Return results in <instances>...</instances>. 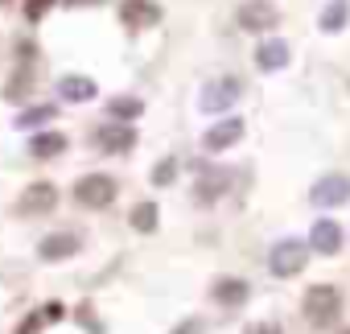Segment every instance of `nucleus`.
Wrapping results in <instances>:
<instances>
[{"label":"nucleus","mask_w":350,"mask_h":334,"mask_svg":"<svg viewBox=\"0 0 350 334\" xmlns=\"http://www.w3.org/2000/svg\"><path fill=\"white\" fill-rule=\"evenodd\" d=\"M309 198H313L317 207H346V203H350V178H346V174H325V178L313 182Z\"/></svg>","instance_id":"39448f33"},{"label":"nucleus","mask_w":350,"mask_h":334,"mask_svg":"<svg viewBox=\"0 0 350 334\" xmlns=\"http://www.w3.org/2000/svg\"><path fill=\"white\" fill-rule=\"evenodd\" d=\"M75 198H79L83 207H91V211L111 207V203H116V178H107V174H87V178H79Z\"/></svg>","instance_id":"f03ea898"},{"label":"nucleus","mask_w":350,"mask_h":334,"mask_svg":"<svg viewBox=\"0 0 350 334\" xmlns=\"http://www.w3.org/2000/svg\"><path fill=\"white\" fill-rule=\"evenodd\" d=\"M235 21H239V29H247V34H264V29H272V25L280 21V13H276L272 0H243L239 13H235Z\"/></svg>","instance_id":"7ed1b4c3"},{"label":"nucleus","mask_w":350,"mask_h":334,"mask_svg":"<svg viewBox=\"0 0 350 334\" xmlns=\"http://www.w3.org/2000/svg\"><path fill=\"white\" fill-rule=\"evenodd\" d=\"M346 21H350V0H329L325 13H321V29L338 34V29H346Z\"/></svg>","instance_id":"a211bd4d"},{"label":"nucleus","mask_w":350,"mask_h":334,"mask_svg":"<svg viewBox=\"0 0 350 334\" xmlns=\"http://www.w3.org/2000/svg\"><path fill=\"white\" fill-rule=\"evenodd\" d=\"M120 17H124V25H132V29H148V25L161 21V9L152 5V0H124V5H120Z\"/></svg>","instance_id":"9d476101"},{"label":"nucleus","mask_w":350,"mask_h":334,"mask_svg":"<svg viewBox=\"0 0 350 334\" xmlns=\"http://www.w3.org/2000/svg\"><path fill=\"white\" fill-rule=\"evenodd\" d=\"M42 326H46V318H42V313H29V318H25V326H17V334H38Z\"/></svg>","instance_id":"a878e982"},{"label":"nucleus","mask_w":350,"mask_h":334,"mask_svg":"<svg viewBox=\"0 0 350 334\" xmlns=\"http://www.w3.org/2000/svg\"><path fill=\"white\" fill-rule=\"evenodd\" d=\"M50 5H54V0H29V5H25V17H29V21H42V13H46Z\"/></svg>","instance_id":"b1692460"},{"label":"nucleus","mask_w":350,"mask_h":334,"mask_svg":"<svg viewBox=\"0 0 350 334\" xmlns=\"http://www.w3.org/2000/svg\"><path fill=\"white\" fill-rule=\"evenodd\" d=\"M62 313H66V305H62V301H50V305L42 309V318H46V322H58Z\"/></svg>","instance_id":"bb28decb"},{"label":"nucleus","mask_w":350,"mask_h":334,"mask_svg":"<svg viewBox=\"0 0 350 334\" xmlns=\"http://www.w3.org/2000/svg\"><path fill=\"white\" fill-rule=\"evenodd\" d=\"M247 334H280V326H276V322H260V326H252Z\"/></svg>","instance_id":"cd10ccee"},{"label":"nucleus","mask_w":350,"mask_h":334,"mask_svg":"<svg viewBox=\"0 0 350 334\" xmlns=\"http://www.w3.org/2000/svg\"><path fill=\"white\" fill-rule=\"evenodd\" d=\"M79 252V235L75 231H54V235H46L42 244H38V256L42 260H66V256H75Z\"/></svg>","instance_id":"f8f14e48"},{"label":"nucleus","mask_w":350,"mask_h":334,"mask_svg":"<svg viewBox=\"0 0 350 334\" xmlns=\"http://www.w3.org/2000/svg\"><path fill=\"white\" fill-rule=\"evenodd\" d=\"M227 186H231V174H227V170H206V174L198 178V198H202V203H215Z\"/></svg>","instance_id":"2eb2a0df"},{"label":"nucleus","mask_w":350,"mask_h":334,"mask_svg":"<svg viewBox=\"0 0 350 334\" xmlns=\"http://www.w3.org/2000/svg\"><path fill=\"white\" fill-rule=\"evenodd\" d=\"M95 79H87V75H66V79H58V95L66 99V103H91L95 99Z\"/></svg>","instance_id":"ddd939ff"},{"label":"nucleus","mask_w":350,"mask_h":334,"mask_svg":"<svg viewBox=\"0 0 350 334\" xmlns=\"http://www.w3.org/2000/svg\"><path fill=\"white\" fill-rule=\"evenodd\" d=\"M29 153H33L38 161H50V157H58V153H66V136H62V132H42V136H33V144H29Z\"/></svg>","instance_id":"dca6fc26"},{"label":"nucleus","mask_w":350,"mask_h":334,"mask_svg":"<svg viewBox=\"0 0 350 334\" xmlns=\"http://www.w3.org/2000/svg\"><path fill=\"white\" fill-rule=\"evenodd\" d=\"M239 136H243V120H239V116H227V120H219L215 128H206L202 144H206L211 153H223V149H231Z\"/></svg>","instance_id":"0eeeda50"},{"label":"nucleus","mask_w":350,"mask_h":334,"mask_svg":"<svg viewBox=\"0 0 350 334\" xmlns=\"http://www.w3.org/2000/svg\"><path fill=\"white\" fill-rule=\"evenodd\" d=\"M305 244L301 240H280L276 248H272V256H268V268L276 272V277H297L301 268H305Z\"/></svg>","instance_id":"20e7f679"},{"label":"nucleus","mask_w":350,"mask_h":334,"mask_svg":"<svg viewBox=\"0 0 350 334\" xmlns=\"http://www.w3.org/2000/svg\"><path fill=\"white\" fill-rule=\"evenodd\" d=\"M256 62H260V70H284L288 66V42H280V38L264 42L256 50Z\"/></svg>","instance_id":"4468645a"},{"label":"nucleus","mask_w":350,"mask_h":334,"mask_svg":"<svg viewBox=\"0 0 350 334\" xmlns=\"http://www.w3.org/2000/svg\"><path fill=\"white\" fill-rule=\"evenodd\" d=\"M215 301H223V305H243V301H247V285H243L239 277H223V281H215Z\"/></svg>","instance_id":"f3484780"},{"label":"nucleus","mask_w":350,"mask_h":334,"mask_svg":"<svg viewBox=\"0 0 350 334\" xmlns=\"http://www.w3.org/2000/svg\"><path fill=\"white\" fill-rule=\"evenodd\" d=\"M169 334H202V322H198V318H186V322H178V326H173Z\"/></svg>","instance_id":"393cba45"},{"label":"nucleus","mask_w":350,"mask_h":334,"mask_svg":"<svg viewBox=\"0 0 350 334\" xmlns=\"http://www.w3.org/2000/svg\"><path fill=\"white\" fill-rule=\"evenodd\" d=\"M338 309H342V293H338L334 285H313V289L305 293V318H309L313 326H329V322L338 318Z\"/></svg>","instance_id":"f257e3e1"},{"label":"nucleus","mask_w":350,"mask_h":334,"mask_svg":"<svg viewBox=\"0 0 350 334\" xmlns=\"http://www.w3.org/2000/svg\"><path fill=\"white\" fill-rule=\"evenodd\" d=\"M173 174H178V161L165 157V161L157 165V170H152V182H157V186H169V182H173Z\"/></svg>","instance_id":"4be33fe9"},{"label":"nucleus","mask_w":350,"mask_h":334,"mask_svg":"<svg viewBox=\"0 0 350 334\" xmlns=\"http://www.w3.org/2000/svg\"><path fill=\"white\" fill-rule=\"evenodd\" d=\"M309 248L321 252V256H334V252L342 248V227H338L334 219H317L313 231H309Z\"/></svg>","instance_id":"9b49d317"},{"label":"nucleus","mask_w":350,"mask_h":334,"mask_svg":"<svg viewBox=\"0 0 350 334\" xmlns=\"http://www.w3.org/2000/svg\"><path fill=\"white\" fill-rule=\"evenodd\" d=\"M46 120H54V107H33V112L17 116V128H33V124H46Z\"/></svg>","instance_id":"412c9836"},{"label":"nucleus","mask_w":350,"mask_h":334,"mask_svg":"<svg viewBox=\"0 0 350 334\" xmlns=\"http://www.w3.org/2000/svg\"><path fill=\"white\" fill-rule=\"evenodd\" d=\"M66 5H75V9H79V5H103V0H66Z\"/></svg>","instance_id":"c85d7f7f"},{"label":"nucleus","mask_w":350,"mask_h":334,"mask_svg":"<svg viewBox=\"0 0 350 334\" xmlns=\"http://www.w3.org/2000/svg\"><path fill=\"white\" fill-rule=\"evenodd\" d=\"M346 334H350V330H346Z\"/></svg>","instance_id":"7c9ffc66"},{"label":"nucleus","mask_w":350,"mask_h":334,"mask_svg":"<svg viewBox=\"0 0 350 334\" xmlns=\"http://www.w3.org/2000/svg\"><path fill=\"white\" fill-rule=\"evenodd\" d=\"M239 91H243L239 79H215V83L202 91L198 103H202V112H223V107H231V103L239 99Z\"/></svg>","instance_id":"423d86ee"},{"label":"nucleus","mask_w":350,"mask_h":334,"mask_svg":"<svg viewBox=\"0 0 350 334\" xmlns=\"http://www.w3.org/2000/svg\"><path fill=\"white\" fill-rule=\"evenodd\" d=\"M157 219H161L157 203H136V207H132V215H128V223H132L136 231H152V227H157Z\"/></svg>","instance_id":"aec40b11"},{"label":"nucleus","mask_w":350,"mask_h":334,"mask_svg":"<svg viewBox=\"0 0 350 334\" xmlns=\"http://www.w3.org/2000/svg\"><path fill=\"white\" fill-rule=\"evenodd\" d=\"M5 95H9L13 103H17V99H25V95H29V70H25V75H17V79L9 83V91H5Z\"/></svg>","instance_id":"5701e85b"},{"label":"nucleus","mask_w":350,"mask_h":334,"mask_svg":"<svg viewBox=\"0 0 350 334\" xmlns=\"http://www.w3.org/2000/svg\"><path fill=\"white\" fill-rule=\"evenodd\" d=\"M107 112H111V120L128 124V120H136V116L144 112V103H140V99H132V95H120V99H111V103H107Z\"/></svg>","instance_id":"6ab92c4d"},{"label":"nucleus","mask_w":350,"mask_h":334,"mask_svg":"<svg viewBox=\"0 0 350 334\" xmlns=\"http://www.w3.org/2000/svg\"><path fill=\"white\" fill-rule=\"evenodd\" d=\"M132 144H136V128H132V124H103V128H99V149H103V153L120 157V153H128Z\"/></svg>","instance_id":"6e6552de"},{"label":"nucleus","mask_w":350,"mask_h":334,"mask_svg":"<svg viewBox=\"0 0 350 334\" xmlns=\"http://www.w3.org/2000/svg\"><path fill=\"white\" fill-rule=\"evenodd\" d=\"M54 203H58L54 182H33L29 190H21V211L25 215H46V211H54Z\"/></svg>","instance_id":"1a4fd4ad"},{"label":"nucleus","mask_w":350,"mask_h":334,"mask_svg":"<svg viewBox=\"0 0 350 334\" xmlns=\"http://www.w3.org/2000/svg\"><path fill=\"white\" fill-rule=\"evenodd\" d=\"M0 5H5V0H0Z\"/></svg>","instance_id":"c756f323"}]
</instances>
